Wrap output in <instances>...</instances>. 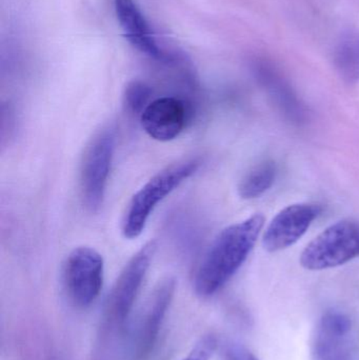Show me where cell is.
Masks as SVG:
<instances>
[{"label": "cell", "mask_w": 359, "mask_h": 360, "mask_svg": "<svg viewBox=\"0 0 359 360\" xmlns=\"http://www.w3.org/2000/svg\"><path fill=\"white\" fill-rule=\"evenodd\" d=\"M263 226V215L254 214L227 226L215 237L194 275L198 296L212 297L231 281L254 249Z\"/></svg>", "instance_id": "obj_1"}, {"label": "cell", "mask_w": 359, "mask_h": 360, "mask_svg": "<svg viewBox=\"0 0 359 360\" xmlns=\"http://www.w3.org/2000/svg\"><path fill=\"white\" fill-rule=\"evenodd\" d=\"M202 166L198 158L181 160L154 175L139 188L126 205L122 222V232L126 239H135L145 231L150 217L157 205L193 176Z\"/></svg>", "instance_id": "obj_2"}, {"label": "cell", "mask_w": 359, "mask_h": 360, "mask_svg": "<svg viewBox=\"0 0 359 360\" xmlns=\"http://www.w3.org/2000/svg\"><path fill=\"white\" fill-rule=\"evenodd\" d=\"M115 129L103 127L93 135L84 148L80 162L79 184L84 205L97 212L105 200L107 179L115 152Z\"/></svg>", "instance_id": "obj_3"}, {"label": "cell", "mask_w": 359, "mask_h": 360, "mask_svg": "<svg viewBox=\"0 0 359 360\" xmlns=\"http://www.w3.org/2000/svg\"><path fill=\"white\" fill-rule=\"evenodd\" d=\"M157 250L150 240L132 256L114 283L105 308V323L114 330H122L130 319L148 271Z\"/></svg>", "instance_id": "obj_4"}, {"label": "cell", "mask_w": 359, "mask_h": 360, "mask_svg": "<svg viewBox=\"0 0 359 360\" xmlns=\"http://www.w3.org/2000/svg\"><path fill=\"white\" fill-rule=\"evenodd\" d=\"M359 257V222H335L316 236L301 255V266L322 271L343 266Z\"/></svg>", "instance_id": "obj_5"}, {"label": "cell", "mask_w": 359, "mask_h": 360, "mask_svg": "<svg viewBox=\"0 0 359 360\" xmlns=\"http://www.w3.org/2000/svg\"><path fill=\"white\" fill-rule=\"evenodd\" d=\"M105 278V262L91 247L75 248L63 266V285L69 302L78 309L92 306L100 295Z\"/></svg>", "instance_id": "obj_6"}, {"label": "cell", "mask_w": 359, "mask_h": 360, "mask_svg": "<svg viewBox=\"0 0 359 360\" xmlns=\"http://www.w3.org/2000/svg\"><path fill=\"white\" fill-rule=\"evenodd\" d=\"M175 290L176 281L173 278L164 279L154 290L133 329L130 338L131 359L145 360L153 352Z\"/></svg>", "instance_id": "obj_7"}, {"label": "cell", "mask_w": 359, "mask_h": 360, "mask_svg": "<svg viewBox=\"0 0 359 360\" xmlns=\"http://www.w3.org/2000/svg\"><path fill=\"white\" fill-rule=\"evenodd\" d=\"M320 213L322 207L314 203H295L285 207L268 224L263 236V248L275 253L292 247Z\"/></svg>", "instance_id": "obj_8"}, {"label": "cell", "mask_w": 359, "mask_h": 360, "mask_svg": "<svg viewBox=\"0 0 359 360\" xmlns=\"http://www.w3.org/2000/svg\"><path fill=\"white\" fill-rule=\"evenodd\" d=\"M190 109L176 97L154 99L141 115V124L151 139L160 143L174 141L187 127Z\"/></svg>", "instance_id": "obj_9"}, {"label": "cell", "mask_w": 359, "mask_h": 360, "mask_svg": "<svg viewBox=\"0 0 359 360\" xmlns=\"http://www.w3.org/2000/svg\"><path fill=\"white\" fill-rule=\"evenodd\" d=\"M352 321L339 311L320 319L312 344V360H350Z\"/></svg>", "instance_id": "obj_10"}, {"label": "cell", "mask_w": 359, "mask_h": 360, "mask_svg": "<svg viewBox=\"0 0 359 360\" xmlns=\"http://www.w3.org/2000/svg\"><path fill=\"white\" fill-rule=\"evenodd\" d=\"M116 16L124 36L134 48L154 58H162V53L156 42L149 22L135 0H114Z\"/></svg>", "instance_id": "obj_11"}, {"label": "cell", "mask_w": 359, "mask_h": 360, "mask_svg": "<svg viewBox=\"0 0 359 360\" xmlns=\"http://www.w3.org/2000/svg\"><path fill=\"white\" fill-rule=\"evenodd\" d=\"M254 73L285 116L293 122L301 124L305 120V108L278 70L267 61L259 60L254 63Z\"/></svg>", "instance_id": "obj_12"}, {"label": "cell", "mask_w": 359, "mask_h": 360, "mask_svg": "<svg viewBox=\"0 0 359 360\" xmlns=\"http://www.w3.org/2000/svg\"><path fill=\"white\" fill-rule=\"evenodd\" d=\"M278 176V166L273 160H263L244 174L238 184V195L244 199H255L273 186Z\"/></svg>", "instance_id": "obj_13"}, {"label": "cell", "mask_w": 359, "mask_h": 360, "mask_svg": "<svg viewBox=\"0 0 359 360\" xmlns=\"http://www.w3.org/2000/svg\"><path fill=\"white\" fill-rule=\"evenodd\" d=\"M334 65L341 77L348 84L359 82V35L345 34L335 48Z\"/></svg>", "instance_id": "obj_14"}, {"label": "cell", "mask_w": 359, "mask_h": 360, "mask_svg": "<svg viewBox=\"0 0 359 360\" xmlns=\"http://www.w3.org/2000/svg\"><path fill=\"white\" fill-rule=\"evenodd\" d=\"M152 89L145 82L133 80L126 84L122 95L124 109L132 115H141L152 103Z\"/></svg>", "instance_id": "obj_15"}, {"label": "cell", "mask_w": 359, "mask_h": 360, "mask_svg": "<svg viewBox=\"0 0 359 360\" xmlns=\"http://www.w3.org/2000/svg\"><path fill=\"white\" fill-rule=\"evenodd\" d=\"M225 360H259L249 349L237 342H230L223 350Z\"/></svg>", "instance_id": "obj_16"}]
</instances>
